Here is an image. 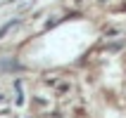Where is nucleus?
Instances as JSON below:
<instances>
[{
  "label": "nucleus",
  "instance_id": "obj_1",
  "mask_svg": "<svg viewBox=\"0 0 126 118\" xmlns=\"http://www.w3.org/2000/svg\"><path fill=\"white\" fill-rule=\"evenodd\" d=\"M14 24H17V21H7L5 26L0 28V38H2V35H5V33H7V31H10V28H12V26H14Z\"/></svg>",
  "mask_w": 126,
  "mask_h": 118
}]
</instances>
